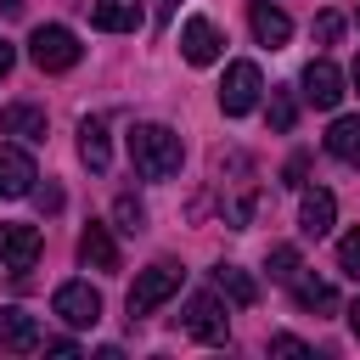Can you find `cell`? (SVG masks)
<instances>
[{"label": "cell", "instance_id": "18", "mask_svg": "<svg viewBox=\"0 0 360 360\" xmlns=\"http://www.w3.org/2000/svg\"><path fill=\"white\" fill-rule=\"evenodd\" d=\"M79 158H84L96 174L112 163V146H107V124H101V118H84V124H79Z\"/></svg>", "mask_w": 360, "mask_h": 360}, {"label": "cell", "instance_id": "20", "mask_svg": "<svg viewBox=\"0 0 360 360\" xmlns=\"http://www.w3.org/2000/svg\"><path fill=\"white\" fill-rule=\"evenodd\" d=\"M287 287H292L298 309H338V292H332V281H321V276H304V270H298Z\"/></svg>", "mask_w": 360, "mask_h": 360}, {"label": "cell", "instance_id": "10", "mask_svg": "<svg viewBox=\"0 0 360 360\" xmlns=\"http://www.w3.org/2000/svg\"><path fill=\"white\" fill-rule=\"evenodd\" d=\"M332 225H338V197H332L326 186L304 191V202H298V231H304V236H326Z\"/></svg>", "mask_w": 360, "mask_h": 360}, {"label": "cell", "instance_id": "28", "mask_svg": "<svg viewBox=\"0 0 360 360\" xmlns=\"http://www.w3.org/2000/svg\"><path fill=\"white\" fill-rule=\"evenodd\" d=\"M45 354H56V360H73V354H79V343H73V338H51V343H45Z\"/></svg>", "mask_w": 360, "mask_h": 360}, {"label": "cell", "instance_id": "5", "mask_svg": "<svg viewBox=\"0 0 360 360\" xmlns=\"http://www.w3.org/2000/svg\"><path fill=\"white\" fill-rule=\"evenodd\" d=\"M186 332L197 343H231V321H225V304H219V287L214 292H197L186 304Z\"/></svg>", "mask_w": 360, "mask_h": 360}, {"label": "cell", "instance_id": "13", "mask_svg": "<svg viewBox=\"0 0 360 360\" xmlns=\"http://www.w3.org/2000/svg\"><path fill=\"white\" fill-rule=\"evenodd\" d=\"M248 22H253V39L270 45V51H281V45L292 39V17H287L281 6H270V0H253V17H248Z\"/></svg>", "mask_w": 360, "mask_h": 360}, {"label": "cell", "instance_id": "30", "mask_svg": "<svg viewBox=\"0 0 360 360\" xmlns=\"http://www.w3.org/2000/svg\"><path fill=\"white\" fill-rule=\"evenodd\" d=\"M349 332H354V338H360V298H354V304H349Z\"/></svg>", "mask_w": 360, "mask_h": 360}, {"label": "cell", "instance_id": "16", "mask_svg": "<svg viewBox=\"0 0 360 360\" xmlns=\"http://www.w3.org/2000/svg\"><path fill=\"white\" fill-rule=\"evenodd\" d=\"M0 129H6V135H22V141H45V107L11 101V107L0 112Z\"/></svg>", "mask_w": 360, "mask_h": 360}, {"label": "cell", "instance_id": "32", "mask_svg": "<svg viewBox=\"0 0 360 360\" xmlns=\"http://www.w3.org/2000/svg\"><path fill=\"white\" fill-rule=\"evenodd\" d=\"M354 90H360V62H354Z\"/></svg>", "mask_w": 360, "mask_h": 360}, {"label": "cell", "instance_id": "27", "mask_svg": "<svg viewBox=\"0 0 360 360\" xmlns=\"http://www.w3.org/2000/svg\"><path fill=\"white\" fill-rule=\"evenodd\" d=\"M281 174H287V186H304V174H309V158H304V152H292Z\"/></svg>", "mask_w": 360, "mask_h": 360}, {"label": "cell", "instance_id": "4", "mask_svg": "<svg viewBox=\"0 0 360 360\" xmlns=\"http://www.w3.org/2000/svg\"><path fill=\"white\" fill-rule=\"evenodd\" d=\"M259 90H264L259 62H231V68H225V84H219V112H225V118L253 112V107H259Z\"/></svg>", "mask_w": 360, "mask_h": 360}, {"label": "cell", "instance_id": "26", "mask_svg": "<svg viewBox=\"0 0 360 360\" xmlns=\"http://www.w3.org/2000/svg\"><path fill=\"white\" fill-rule=\"evenodd\" d=\"M270 354H287V360H309V343H304V338H287V332H281V338H270Z\"/></svg>", "mask_w": 360, "mask_h": 360}, {"label": "cell", "instance_id": "31", "mask_svg": "<svg viewBox=\"0 0 360 360\" xmlns=\"http://www.w3.org/2000/svg\"><path fill=\"white\" fill-rule=\"evenodd\" d=\"M22 11V0H0V17H17Z\"/></svg>", "mask_w": 360, "mask_h": 360}, {"label": "cell", "instance_id": "21", "mask_svg": "<svg viewBox=\"0 0 360 360\" xmlns=\"http://www.w3.org/2000/svg\"><path fill=\"white\" fill-rule=\"evenodd\" d=\"M292 124H298V101H292V90H270V129L287 135Z\"/></svg>", "mask_w": 360, "mask_h": 360}, {"label": "cell", "instance_id": "29", "mask_svg": "<svg viewBox=\"0 0 360 360\" xmlns=\"http://www.w3.org/2000/svg\"><path fill=\"white\" fill-rule=\"evenodd\" d=\"M11 62H17V51H11V39H0V79L11 73Z\"/></svg>", "mask_w": 360, "mask_h": 360}, {"label": "cell", "instance_id": "1", "mask_svg": "<svg viewBox=\"0 0 360 360\" xmlns=\"http://www.w3.org/2000/svg\"><path fill=\"white\" fill-rule=\"evenodd\" d=\"M129 163L141 180H174L186 163V146L169 124H135L129 129Z\"/></svg>", "mask_w": 360, "mask_h": 360}, {"label": "cell", "instance_id": "7", "mask_svg": "<svg viewBox=\"0 0 360 360\" xmlns=\"http://www.w3.org/2000/svg\"><path fill=\"white\" fill-rule=\"evenodd\" d=\"M219 28L208 22V17H186L180 22V56L191 62V68H208V62H219Z\"/></svg>", "mask_w": 360, "mask_h": 360}, {"label": "cell", "instance_id": "9", "mask_svg": "<svg viewBox=\"0 0 360 360\" xmlns=\"http://www.w3.org/2000/svg\"><path fill=\"white\" fill-rule=\"evenodd\" d=\"M34 180H39L34 158H28L22 146H0V197H28Z\"/></svg>", "mask_w": 360, "mask_h": 360}, {"label": "cell", "instance_id": "8", "mask_svg": "<svg viewBox=\"0 0 360 360\" xmlns=\"http://www.w3.org/2000/svg\"><path fill=\"white\" fill-rule=\"evenodd\" d=\"M304 101H309V107H321V112H332V107L343 101V73H338V62L315 56V62L304 68Z\"/></svg>", "mask_w": 360, "mask_h": 360}, {"label": "cell", "instance_id": "11", "mask_svg": "<svg viewBox=\"0 0 360 360\" xmlns=\"http://www.w3.org/2000/svg\"><path fill=\"white\" fill-rule=\"evenodd\" d=\"M79 259H84L90 270H107V276H112V270H124L112 231H107V225H96V219H90V225H84V236H79Z\"/></svg>", "mask_w": 360, "mask_h": 360}, {"label": "cell", "instance_id": "25", "mask_svg": "<svg viewBox=\"0 0 360 360\" xmlns=\"http://www.w3.org/2000/svg\"><path fill=\"white\" fill-rule=\"evenodd\" d=\"M338 34H343V17H338V11H321V17H315V39H321V45H338Z\"/></svg>", "mask_w": 360, "mask_h": 360}, {"label": "cell", "instance_id": "2", "mask_svg": "<svg viewBox=\"0 0 360 360\" xmlns=\"http://www.w3.org/2000/svg\"><path fill=\"white\" fill-rule=\"evenodd\" d=\"M28 62H34L39 73H68V68L79 62V34L62 28V22H39V28L28 34Z\"/></svg>", "mask_w": 360, "mask_h": 360}, {"label": "cell", "instance_id": "17", "mask_svg": "<svg viewBox=\"0 0 360 360\" xmlns=\"http://www.w3.org/2000/svg\"><path fill=\"white\" fill-rule=\"evenodd\" d=\"M326 152L343 158V163H360V112L332 118V129H326Z\"/></svg>", "mask_w": 360, "mask_h": 360}, {"label": "cell", "instance_id": "14", "mask_svg": "<svg viewBox=\"0 0 360 360\" xmlns=\"http://www.w3.org/2000/svg\"><path fill=\"white\" fill-rule=\"evenodd\" d=\"M0 349H11V354L39 349V321L28 309H0Z\"/></svg>", "mask_w": 360, "mask_h": 360}, {"label": "cell", "instance_id": "22", "mask_svg": "<svg viewBox=\"0 0 360 360\" xmlns=\"http://www.w3.org/2000/svg\"><path fill=\"white\" fill-rule=\"evenodd\" d=\"M298 270H304V264H298V248H292V242H276V248H270V276H276V281H292Z\"/></svg>", "mask_w": 360, "mask_h": 360}, {"label": "cell", "instance_id": "23", "mask_svg": "<svg viewBox=\"0 0 360 360\" xmlns=\"http://www.w3.org/2000/svg\"><path fill=\"white\" fill-rule=\"evenodd\" d=\"M112 219H118V231H129V236H135V231L146 225V208H141V202H135V197L124 191V197L112 202Z\"/></svg>", "mask_w": 360, "mask_h": 360}, {"label": "cell", "instance_id": "19", "mask_svg": "<svg viewBox=\"0 0 360 360\" xmlns=\"http://www.w3.org/2000/svg\"><path fill=\"white\" fill-rule=\"evenodd\" d=\"M214 287H219V298H231L236 309L259 304V287H253V276H248V270H236V264H219V270H214Z\"/></svg>", "mask_w": 360, "mask_h": 360}, {"label": "cell", "instance_id": "3", "mask_svg": "<svg viewBox=\"0 0 360 360\" xmlns=\"http://www.w3.org/2000/svg\"><path fill=\"white\" fill-rule=\"evenodd\" d=\"M180 281H186V270H180V264H169V259H163V264H152V270H141V276H135V287H129V298H124V304H129V321H146L158 304H169V298L180 292Z\"/></svg>", "mask_w": 360, "mask_h": 360}, {"label": "cell", "instance_id": "24", "mask_svg": "<svg viewBox=\"0 0 360 360\" xmlns=\"http://www.w3.org/2000/svg\"><path fill=\"white\" fill-rule=\"evenodd\" d=\"M338 270H343V276H354V281H360V231H349V236H343V242H338Z\"/></svg>", "mask_w": 360, "mask_h": 360}, {"label": "cell", "instance_id": "15", "mask_svg": "<svg viewBox=\"0 0 360 360\" xmlns=\"http://www.w3.org/2000/svg\"><path fill=\"white\" fill-rule=\"evenodd\" d=\"M90 22L107 28V34H135L141 28V0H96L90 6Z\"/></svg>", "mask_w": 360, "mask_h": 360}, {"label": "cell", "instance_id": "12", "mask_svg": "<svg viewBox=\"0 0 360 360\" xmlns=\"http://www.w3.org/2000/svg\"><path fill=\"white\" fill-rule=\"evenodd\" d=\"M39 259V231L34 225H0V264L6 270H28Z\"/></svg>", "mask_w": 360, "mask_h": 360}, {"label": "cell", "instance_id": "6", "mask_svg": "<svg viewBox=\"0 0 360 360\" xmlns=\"http://www.w3.org/2000/svg\"><path fill=\"white\" fill-rule=\"evenodd\" d=\"M51 309H56L68 326H96V321H101V292H96L90 281H62V287L51 292Z\"/></svg>", "mask_w": 360, "mask_h": 360}]
</instances>
